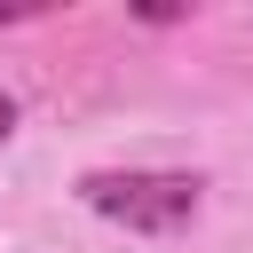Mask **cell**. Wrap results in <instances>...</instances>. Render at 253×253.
I'll use <instances>...</instances> for the list:
<instances>
[{
  "mask_svg": "<svg viewBox=\"0 0 253 253\" xmlns=\"http://www.w3.org/2000/svg\"><path fill=\"white\" fill-rule=\"evenodd\" d=\"M79 206L134 229V237H174L198 221L206 206V182L198 174H166V166H95L79 174Z\"/></svg>",
  "mask_w": 253,
  "mask_h": 253,
  "instance_id": "cell-1",
  "label": "cell"
},
{
  "mask_svg": "<svg viewBox=\"0 0 253 253\" xmlns=\"http://www.w3.org/2000/svg\"><path fill=\"white\" fill-rule=\"evenodd\" d=\"M32 16H47V0H0V24H32Z\"/></svg>",
  "mask_w": 253,
  "mask_h": 253,
  "instance_id": "cell-2",
  "label": "cell"
},
{
  "mask_svg": "<svg viewBox=\"0 0 253 253\" xmlns=\"http://www.w3.org/2000/svg\"><path fill=\"white\" fill-rule=\"evenodd\" d=\"M8 134H16V103L0 95V142H8Z\"/></svg>",
  "mask_w": 253,
  "mask_h": 253,
  "instance_id": "cell-3",
  "label": "cell"
}]
</instances>
